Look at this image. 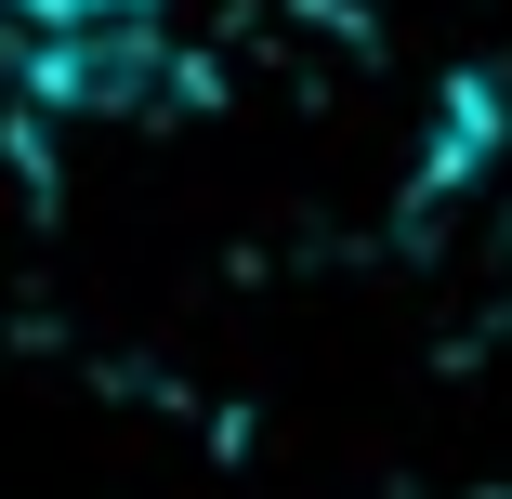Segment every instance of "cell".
<instances>
[{
  "mask_svg": "<svg viewBox=\"0 0 512 499\" xmlns=\"http://www.w3.org/2000/svg\"><path fill=\"white\" fill-rule=\"evenodd\" d=\"M499 158H512V66L473 53V66H447V92H434V132H421V158H407V197H394V211H407V224L473 211V197L499 184Z\"/></svg>",
  "mask_w": 512,
  "mask_h": 499,
  "instance_id": "obj_1",
  "label": "cell"
},
{
  "mask_svg": "<svg viewBox=\"0 0 512 499\" xmlns=\"http://www.w3.org/2000/svg\"><path fill=\"white\" fill-rule=\"evenodd\" d=\"M460 289H473V316L512 342V197L486 184V211H473V237H460Z\"/></svg>",
  "mask_w": 512,
  "mask_h": 499,
  "instance_id": "obj_2",
  "label": "cell"
}]
</instances>
